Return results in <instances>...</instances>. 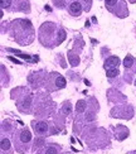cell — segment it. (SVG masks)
<instances>
[{
	"mask_svg": "<svg viewBox=\"0 0 136 154\" xmlns=\"http://www.w3.org/2000/svg\"><path fill=\"white\" fill-rule=\"evenodd\" d=\"M9 59H10V61H13V62H15V63H20V62H19V61H17L15 58H11V57H9Z\"/></svg>",
	"mask_w": 136,
	"mask_h": 154,
	"instance_id": "17",
	"label": "cell"
},
{
	"mask_svg": "<svg viewBox=\"0 0 136 154\" xmlns=\"http://www.w3.org/2000/svg\"><path fill=\"white\" fill-rule=\"evenodd\" d=\"M13 4V0H1V8L3 9H9Z\"/></svg>",
	"mask_w": 136,
	"mask_h": 154,
	"instance_id": "11",
	"label": "cell"
},
{
	"mask_svg": "<svg viewBox=\"0 0 136 154\" xmlns=\"http://www.w3.org/2000/svg\"><path fill=\"white\" fill-rule=\"evenodd\" d=\"M69 62H71L72 66H77L78 62H80V58L77 56H73V54H69Z\"/></svg>",
	"mask_w": 136,
	"mask_h": 154,
	"instance_id": "10",
	"label": "cell"
},
{
	"mask_svg": "<svg viewBox=\"0 0 136 154\" xmlns=\"http://www.w3.org/2000/svg\"><path fill=\"white\" fill-rule=\"evenodd\" d=\"M19 139H20V142L23 143V144L30 142V139H31L30 131L28 130V129H23V130L20 131V134H19Z\"/></svg>",
	"mask_w": 136,
	"mask_h": 154,
	"instance_id": "5",
	"label": "cell"
},
{
	"mask_svg": "<svg viewBox=\"0 0 136 154\" xmlns=\"http://www.w3.org/2000/svg\"><path fill=\"white\" fill-rule=\"evenodd\" d=\"M86 106H87L86 101H84V100H80L77 102V105H76V110H77L78 114H82L84 110H86Z\"/></svg>",
	"mask_w": 136,
	"mask_h": 154,
	"instance_id": "6",
	"label": "cell"
},
{
	"mask_svg": "<svg viewBox=\"0 0 136 154\" xmlns=\"http://www.w3.org/2000/svg\"><path fill=\"white\" fill-rule=\"evenodd\" d=\"M124 66L126 68H131V67L134 66V58H132V56H127L124 59Z\"/></svg>",
	"mask_w": 136,
	"mask_h": 154,
	"instance_id": "8",
	"label": "cell"
},
{
	"mask_svg": "<svg viewBox=\"0 0 136 154\" xmlns=\"http://www.w3.org/2000/svg\"><path fill=\"white\" fill-rule=\"evenodd\" d=\"M105 1H106V6H107V8L112 10V8H113V6H115L116 4H117L119 0H105Z\"/></svg>",
	"mask_w": 136,
	"mask_h": 154,
	"instance_id": "13",
	"label": "cell"
},
{
	"mask_svg": "<svg viewBox=\"0 0 136 154\" xmlns=\"http://www.w3.org/2000/svg\"><path fill=\"white\" fill-rule=\"evenodd\" d=\"M135 85H136V81H135Z\"/></svg>",
	"mask_w": 136,
	"mask_h": 154,
	"instance_id": "19",
	"label": "cell"
},
{
	"mask_svg": "<svg viewBox=\"0 0 136 154\" xmlns=\"http://www.w3.org/2000/svg\"><path fill=\"white\" fill-rule=\"evenodd\" d=\"M69 13H71V15L80 17L82 13V4L80 1H72L69 4Z\"/></svg>",
	"mask_w": 136,
	"mask_h": 154,
	"instance_id": "2",
	"label": "cell"
},
{
	"mask_svg": "<svg viewBox=\"0 0 136 154\" xmlns=\"http://www.w3.org/2000/svg\"><path fill=\"white\" fill-rule=\"evenodd\" d=\"M130 1H131V3H135V1H136V0H130Z\"/></svg>",
	"mask_w": 136,
	"mask_h": 154,
	"instance_id": "18",
	"label": "cell"
},
{
	"mask_svg": "<svg viewBox=\"0 0 136 154\" xmlns=\"http://www.w3.org/2000/svg\"><path fill=\"white\" fill-rule=\"evenodd\" d=\"M64 110L66 111H67V113L69 114V113H71V105H69V104H67V105H66V106H64Z\"/></svg>",
	"mask_w": 136,
	"mask_h": 154,
	"instance_id": "16",
	"label": "cell"
},
{
	"mask_svg": "<svg viewBox=\"0 0 136 154\" xmlns=\"http://www.w3.org/2000/svg\"><path fill=\"white\" fill-rule=\"evenodd\" d=\"M119 65H120V58L116 56H111L106 59L105 62V68L110 70V68H119Z\"/></svg>",
	"mask_w": 136,
	"mask_h": 154,
	"instance_id": "3",
	"label": "cell"
},
{
	"mask_svg": "<svg viewBox=\"0 0 136 154\" xmlns=\"http://www.w3.org/2000/svg\"><path fill=\"white\" fill-rule=\"evenodd\" d=\"M10 140L6 139V138H3L1 139V150L3 152H5V150H9L10 149Z\"/></svg>",
	"mask_w": 136,
	"mask_h": 154,
	"instance_id": "7",
	"label": "cell"
},
{
	"mask_svg": "<svg viewBox=\"0 0 136 154\" xmlns=\"http://www.w3.org/2000/svg\"><path fill=\"white\" fill-rule=\"evenodd\" d=\"M43 143H44V140H43V139H38V140H36V147L43 145Z\"/></svg>",
	"mask_w": 136,
	"mask_h": 154,
	"instance_id": "15",
	"label": "cell"
},
{
	"mask_svg": "<svg viewBox=\"0 0 136 154\" xmlns=\"http://www.w3.org/2000/svg\"><path fill=\"white\" fill-rule=\"evenodd\" d=\"M46 154H58V148H56V147L50 145V147H48V148H47Z\"/></svg>",
	"mask_w": 136,
	"mask_h": 154,
	"instance_id": "12",
	"label": "cell"
},
{
	"mask_svg": "<svg viewBox=\"0 0 136 154\" xmlns=\"http://www.w3.org/2000/svg\"><path fill=\"white\" fill-rule=\"evenodd\" d=\"M83 3H84V10H90V8H91V0H83Z\"/></svg>",
	"mask_w": 136,
	"mask_h": 154,
	"instance_id": "14",
	"label": "cell"
},
{
	"mask_svg": "<svg viewBox=\"0 0 136 154\" xmlns=\"http://www.w3.org/2000/svg\"><path fill=\"white\" fill-rule=\"evenodd\" d=\"M53 78H54V82L56 83V88H63L66 86V80L63 78L61 75L58 73H53Z\"/></svg>",
	"mask_w": 136,
	"mask_h": 154,
	"instance_id": "4",
	"label": "cell"
},
{
	"mask_svg": "<svg viewBox=\"0 0 136 154\" xmlns=\"http://www.w3.org/2000/svg\"><path fill=\"white\" fill-rule=\"evenodd\" d=\"M33 129L37 134L39 135H43L48 131V124L44 123V121H34L33 123Z\"/></svg>",
	"mask_w": 136,
	"mask_h": 154,
	"instance_id": "1",
	"label": "cell"
},
{
	"mask_svg": "<svg viewBox=\"0 0 136 154\" xmlns=\"http://www.w3.org/2000/svg\"><path fill=\"white\" fill-rule=\"evenodd\" d=\"M135 154H136V152H135Z\"/></svg>",
	"mask_w": 136,
	"mask_h": 154,
	"instance_id": "20",
	"label": "cell"
},
{
	"mask_svg": "<svg viewBox=\"0 0 136 154\" xmlns=\"http://www.w3.org/2000/svg\"><path fill=\"white\" fill-rule=\"evenodd\" d=\"M119 68H110V70H107V77H109V78H113V77H116L119 75Z\"/></svg>",
	"mask_w": 136,
	"mask_h": 154,
	"instance_id": "9",
	"label": "cell"
}]
</instances>
